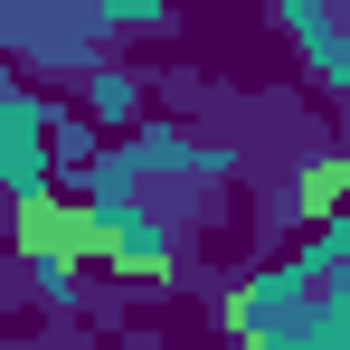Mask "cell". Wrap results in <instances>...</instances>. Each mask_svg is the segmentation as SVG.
<instances>
[{
    "mask_svg": "<svg viewBox=\"0 0 350 350\" xmlns=\"http://www.w3.org/2000/svg\"><path fill=\"white\" fill-rule=\"evenodd\" d=\"M218 208V161H189V152H123L114 171L95 180L85 199V246H105L123 275L161 284L180 265V237Z\"/></svg>",
    "mask_w": 350,
    "mask_h": 350,
    "instance_id": "cell-1",
    "label": "cell"
},
{
    "mask_svg": "<svg viewBox=\"0 0 350 350\" xmlns=\"http://www.w3.org/2000/svg\"><path fill=\"white\" fill-rule=\"evenodd\" d=\"M341 228L312 237V256L284 265V275H256V284L228 303V332L256 350H341L350 332V275H341Z\"/></svg>",
    "mask_w": 350,
    "mask_h": 350,
    "instance_id": "cell-2",
    "label": "cell"
},
{
    "mask_svg": "<svg viewBox=\"0 0 350 350\" xmlns=\"http://www.w3.org/2000/svg\"><path fill=\"white\" fill-rule=\"evenodd\" d=\"M19 256H29L48 284H66L76 256H85V208H76V199H48V189H19Z\"/></svg>",
    "mask_w": 350,
    "mask_h": 350,
    "instance_id": "cell-3",
    "label": "cell"
},
{
    "mask_svg": "<svg viewBox=\"0 0 350 350\" xmlns=\"http://www.w3.org/2000/svg\"><path fill=\"white\" fill-rule=\"evenodd\" d=\"M293 19V38H303V57H312V76L322 85H341L350 76V57H341V0H275Z\"/></svg>",
    "mask_w": 350,
    "mask_h": 350,
    "instance_id": "cell-4",
    "label": "cell"
}]
</instances>
